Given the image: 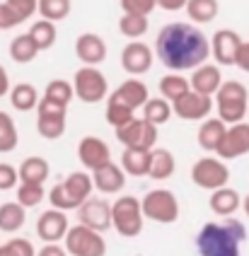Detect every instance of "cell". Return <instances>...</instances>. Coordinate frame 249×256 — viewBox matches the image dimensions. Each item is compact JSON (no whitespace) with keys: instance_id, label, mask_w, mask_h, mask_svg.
<instances>
[{"instance_id":"cell-36","label":"cell","mask_w":249,"mask_h":256,"mask_svg":"<svg viewBox=\"0 0 249 256\" xmlns=\"http://www.w3.org/2000/svg\"><path fill=\"white\" fill-rule=\"evenodd\" d=\"M70 8H73L70 0H39L36 2V12L42 14V20L54 22V24L66 20L70 14Z\"/></svg>"},{"instance_id":"cell-27","label":"cell","mask_w":249,"mask_h":256,"mask_svg":"<svg viewBox=\"0 0 249 256\" xmlns=\"http://www.w3.org/2000/svg\"><path fill=\"white\" fill-rule=\"evenodd\" d=\"M17 174H20V182H24V184H42L48 179V174H51V167H48V162H46L44 157L34 155V157H27L20 167H17Z\"/></svg>"},{"instance_id":"cell-5","label":"cell","mask_w":249,"mask_h":256,"mask_svg":"<svg viewBox=\"0 0 249 256\" xmlns=\"http://www.w3.org/2000/svg\"><path fill=\"white\" fill-rule=\"evenodd\" d=\"M112 225L126 240L138 237L143 232V225H146L140 198H136V196H118L112 203Z\"/></svg>"},{"instance_id":"cell-1","label":"cell","mask_w":249,"mask_h":256,"mask_svg":"<svg viewBox=\"0 0 249 256\" xmlns=\"http://www.w3.org/2000/svg\"><path fill=\"white\" fill-rule=\"evenodd\" d=\"M155 56L170 72H184L204 66L210 56V42L189 22H172L158 32Z\"/></svg>"},{"instance_id":"cell-14","label":"cell","mask_w":249,"mask_h":256,"mask_svg":"<svg viewBox=\"0 0 249 256\" xmlns=\"http://www.w3.org/2000/svg\"><path fill=\"white\" fill-rule=\"evenodd\" d=\"M242 44V36L234 29H218L210 36V56L216 58V66H234Z\"/></svg>"},{"instance_id":"cell-2","label":"cell","mask_w":249,"mask_h":256,"mask_svg":"<svg viewBox=\"0 0 249 256\" xmlns=\"http://www.w3.org/2000/svg\"><path fill=\"white\" fill-rule=\"evenodd\" d=\"M247 240V230L237 218H222V222H206L196 234L198 256H240V244Z\"/></svg>"},{"instance_id":"cell-46","label":"cell","mask_w":249,"mask_h":256,"mask_svg":"<svg viewBox=\"0 0 249 256\" xmlns=\"http://www.w3.org/2000/svg\"><path fill=\"white\" fill-rule=\"evenodd\" d=\"M234 66H237L242 72H249V42H244L242 46H240V54H237Z\"/></svg>"},{"instance_id":"cell-52","label":"cell","mask_w":249,"mask_h":256,"mask_svg":"<svg viewBox=\"0 0 249 256\" xmlns=\"http://www.w3.org/2000/svg\"><path fill=\"white\" fill-rule=\"evenodd\" d=\"M0 234H2V232H0Z\"/></svg>"},{"instance_id":"cell-23","label":"cell","mask_w":249,"mask_h":256,"mask_svg":"<svg viewBox=\"0 0 249 256\" xmlns=\"http://www.w3.org/2000/svg\"><path fill=\"white\" fill-rule=\"evenodd\" d=\"M208 206H210V210L218 215V218H232L242 208V196L234 188H230V186H222V188L210 191Z\"/></svg>"},{"instance_id":"cell-39","label":"cell","mask_w":249,"mask_h":256,"mask_svg":"<svg viewBox=\"0 0 249 256\" xmlns=\"http://www.w3.org/2000/svg\"><path fill=\"white\" fill-rule=\"evenodd\" d=\"M73 85L68 82V80H51L48 85H46L44 90V97L51 102H56V104H60V106H68L70 102H73Z\"/></svg>"},{"instance_id":"cell-32","label":"cell","mask_w":249,"mask_h":256,"mask_svg":"<svg viewBox=\"0 0 249 256\" xmlns=\"http://www.w3.org/2000/svg\"><path fill=\"white\" fill-rule=\"evenodd\" d=\"M27 34L32 36V42L36 44L39 51H48V48L56 44V39H58V29H56V24H54V22H46V20H36V22L30 27Z\"/></svg>"},{"instance_id":"cell-43","label":"cell","mask_w":249,"mask_h":256,"mask_svg":"<svg viewBox=\"0 0 249 256\" xmlns=\"http://www.w3.org/2000/svg\"><path fill=\"white\" fill-rule=\"evenodd\" d=\"M5 246H8L10 256H36L34 244L30 240H24V237H12L10 242H5Z\"/></svg>"},{"instance_id":"cell-49","label":"cell","mask_w":249,"mask_h":256,"mask_svg":"<svg viewBox=\"0 0 249 256\" xmlns=\"http://www.w3.org/2000/svg\"><path fill=\"white\" fill-rule=\"evenodd\" d=\"M10 75H8V70L0 66V100L5 97V94H10Z\"/></svg>"},{"instance_id":"cell-19","label":"cell","mask_w":249,"mask_h":256,"mask_svg":"<svg viewBox=\"0 0 249 256\" xmlns=\"http://www.w3.org/2000/svg\"><path fill=\"white\" fill-rule=\"evenodd\" d=\"M222 82H225L222 80V70H220V66H216V63H204V66L194 68L189 78L191 92H198L204 97H216V92L220 90Z\"/></svg>"},{"instance_id":"cell-17","label":"cell","mask_w":249,"mask_h":256,"mask_svg":"<svg viewBox=\"0 0 249 256\" xmlns=\"http://www.w3.org/2000/svg\"><path fill=\"white\" fill-rule=\"evenodd\" d=\"M78 160L82 162V167L88 172H94L104 167L106 162H112V150H109V145L102 138L85 136L82 140L78 142Z\"/></svg>"},{"instance_id":"cell-4","label":"cell","mask_w":249,"mask_h":256,"mask_svg":"<svg viewBox=\"0 0 249 256\" xmlns=\"http://www.w3.org/2000/svg\"><path fill=\"white\" fill-rule=\"evenodd\" d=\"M247 102H249V90L237 80H228L222 82L220 90L216 92V109H218V118L225 126H232L244 121L247 116Z\"/></svg>"},{"instance_id":"cell-50","label":"cell","mask_w":249,"mask_h":256,"mask_svg":"<svg viewBox=\"0 0 249 256\" xmlns=\"http://www.w3.org/2000/svg\"><path fill=\"white\" fill-rule=\"evenodd\" d=\"M242 210H244V215L249 218V194L244 196V198H242Z\"/></svg>"},{"instance_id":"cell-12","label":"cell","mask_w":249,"mask_h":256,"mask_svg":"<svg viewBox=\"0 0 249 256\" xmlns=\"http://www.w3.org/2000/svg\"><path fill=\"white\" fill-rule=\"evenodd\" d=\"M78 220H80V225L94 230V232H106L112 228V203L106 198H92L90 196L78 208Z\"/></svg>"},{"instance_id":"cell-35","label":"cell","mask_w":249,"mask_h":256,"mask_svg":"<svg viewBox=\"0 0 249 256\" xmlns=\"http://www.w3.org/2000/svg\"><path fill=\"white\" fill-rule=\"evenodd\" d=\"M20 142V133H17L15 118L0 109V155H8L12 152Z\"/></svg>"},{"instance_id":"cell-29","label":"cell","mask_w":249,"mask_h":256,"mask_svg":"<svg viewBox=\"0 0 249 256\" xmlns=\"http://www.w3.org/2000/svg\"><path fill=\"white\" fill-rule=\"evenodd\" d=\"M189 78H184L182 72H167L160 78V97L167 100L170 104H174L176 100H182L189 92Z\"/></svg>"},{"instance_id":"cell-28","label":"cell","mask_w":249,"mask_h":256,"mask_svg":"<svg viewBox=\"0 0 249 256\" xmlns=\"http://www.w3.org/2000/svg\"><path fill=\"white\" fill-rule=\"evenodd\" d=\"M148 167H150V150L124 148L121 170H124L126 176H148Z\"/></svg>"},{"instance_id":"cell-44","label":"cell","mask_w":249,"mask_h":256,"mask_svg":"<svg viewBox=\"0 0 249 256\" xmlns=\"http://www.w3.org/2000/svg\"><path fill=\"white\" fill-rule=\"evenodd\" d=\"M20 184V174L12 164L8 162H0V191H10Z\"/></svg>"},{"instance_id":"cell-6","label":"cell","mask_w":249,"mask_h":256,"mask_svg":"<svg viewBox=\"0 0 249 256\" xmlns=\"http://www.w3.org/2000/svg\"><path fill=\"white\" fill-rule=\"evenodd\" d=\"M143 218L158 225H172L179 220V200L170 188H152L140 198Z\"/></svg>"},{"instance_id":"cell-9","label":"cell","mask_w":249,"mask_h":256,"mask_svg":"<svg viewBox=\"0 0 249 256\" xmlns=\"http://www.w3.org/2000/svg\"><path fill=\"white\" fill-rule=\"evenodd\" d=\"M191 182L198 186V188L216 191V188L228 186V182H230V170H228V164H225L220 157L206 155L194 162V167H191Z\"/></svg>"},{"instance_id":"cell-24","label":"cell","mask_w":249,"mask_h":256,"mask_svg":"<svg viewBox=\"0 0 249 256\" xmlns=\"http://www.w3.org/2000/svg\"><path fill=\"white\" fill-rule=\"evenodd\" d=\"M225 124L220 121V118H204L201 121V126H198V133H196V140H198V148L206 150L208 155L213 152H218L220 142H222V136H225Z\"/></svg>"},{"instance_id":"cell-42","label":"cell","mask_w":249,"mask_h":256,"mask_svg":"<svg viewBox=\"0 0 249 256\" xmlns=\"http://www.w3.org/2000/svg\"><path fill=\"white\" fill-rule=\"evenodd\" d=\"M36 2L39 0H5V5L17 14L20 22H27L32 14L36 12Z\"/></svg>"},{"instance_id":"cell-13","label":"cell","mask_w":249,"mask_h":256,"mask_svg":"<svg viewBox=\"0 0 249 256\" xmlns=\"http://www.w3.org/2000/svg\"><path fill=\"white\" fill-rule=\"evenodd\" d=\"M249 152V124L247 121H240L232 126L225 128V136L220 142L216 157H220L222 162L225 160H237V157L247 155Z\"/></svg>"},{"instance_id":"cell-38","label":"cell","mask_w":249,"mask_h":256,"mask_svg":"<svg viewBox=\"0 0 249 256\" xmlns=\"http://www.w3.org/2000/svg\"><path fill=\"white\" fill-rule=\"evenodd\" d=\"M104 118H106L109 126H114V130H116V128L126 126L128 121H133V118H136V112H131L128 106H124V104H118V102H114V100H106Z\"/></svg>"},{"instance_id":"cell-15","label":"cell","mask_w":249,"mask_h":256,"mask_svg":"<svg viewBox=\"0 0 249 256\" xmlns=\"http://www.w3.org/2000/svg\"><path fill=\"white\" fill-rule=\"evenodd\" d=\"M213 97H204L198 92H186L182 100H176L172 104V114L179 116L182 121H204L213 112Z\"/></svg>"},{"instance_id":"cell-18","label":"cell","mask_w":249,"mask_h":256,"mask_svg":"<svg viewBox=\"0 0 249 256\" xmlns=\"http://www.w3.org/2000/svg\"><path fill=\"white\" fill-rule=\"evenodd\" d=\"M152 51H150V46L143 42H131L124 46V51H121V68L128 72L131 78H138V75H143L152 68Z\"/></svg>"},{"instance_id":"cell-34","label":"cell","mask_w":249,"mask_h":256,"mask_svg":"<svg viewBox=\"0 0 249 256\" xmlns=\"http://www.w3.org/2000/svg\"><path fill=\"white\" fill-rule=\"evenodd\" d=\"M36 56H39V48H36V44L32 42L30 34H20V36H15L10 42V58L15 63L24 66V63H32Z\"/></svg>"},{"instance_id":"cell-26","label":"cell","mask_w":249,"mask_h":256,"mask_svg":"<svg viewBox=\"0 0 249 256\" xmlns=\"http://www.w3.org/2000/svg\"><path fill=\"white\" fill-rule=\"evenodd\" d=\"M24 222H27V208H22L17 200L0 203V232L15 234L24 228Z\"/></svg>"},{"instance_id":"cell-45","label":"cell","mask_w":249,"mask_h":256,"mask_svg":"<svg viewBox=\"0 0 249 256\" xmlns=\"http://www.w3.org/2000/svg\"><path fill=\"white\" fill-rule=\"evenodd\" d=\"M17 24H22L20 20H17V14L5 5V2H0V32H8V29L17 27Z\"/></svg>"},{"instance_id":"cell-22","label":"cell","mask_w":249,"mask_h":256,"mask_svg":"<svg viewBox=\"0 0 249 256\" xmlns=\"http://www.w3.org/2000/svg\"><path fill=\"white\" fill-rule=\"evenodd\" d=\"M109 100L128 106L131 112H138V109H143V104L150 100V92H148L146 82H140L138 78H128L126 82H121V85L109 94Z\"/></svg>"},{"instance_id":"cell-47","label":"cell","mask_w":249,"mask_h":256,"mask_svg":"<svg viewBox=\"0 0 249 256\" xmlns=\"http://www.w3.org/2000/svg\"><path fill=\"white\" fill-rule=\"evenodd\" d=\"M36 256H68V252H66V246H60V244H44V246L36 252Z\"/></svg>"},{"instance_id":"cell-25","label":"cell","mask_w":249,"mask_h":256,"mask_svg":"<svg viewBox=\"0 0 249 256\" xmlns=\"http://www.w3.org/2000/svg\"><path fill=\"white\" fill-rule=\"evenodd\" d=\"M176 170V160L170 150H162V148H152L150 150V167H148V176L155 179V182H164L170 179Z\"/></svg>"},{"instance_id":"cell-21","label":"cell","mask_w":249,"mask_h":256,"mask_svg":"<svg viewBox=\"0 0 249 256\" xmlns=\"http://www.w3.org/2000/svg\"><path fill=\"white\" fill-rule=\"evenodd\" d=\"M92 186L104 194V196H116L124 191L126 186V174L121 170V164H114V162H106L104 167L92 172Z\"/></svg>"},{"instance_id":"cell-30","label":"cell","mask_w":249,"mask_h":256,"mask_svg":"<svg viewBox=\"0 0 249 256\" xmlns=\"http://www.w3.org/2000/svg\"><path fill=\"white\" fill-rule=\"evenodd\" d=\"M10 104L15 106L17 112H32V109H36V104H39V92H36V87L32 85V82H17L15 87H10Z\"/></svg>"},{"instance_id":"cell-31","label":"cell","mask_w":249,"mask_h":256,"mask_svg":"<svg viewBox=\"0 0 249 256\" xmlns=\"http://www.w3.org/2000/svg\"><path fill=\"white\" fill-rule=\"evenodd\" d=\"M184 10H186L191 22H196V24H208V22H213V20L218 17L220 2L218 0H186Z\"/></svg>"},{"instance_id":"cell-8","label":"cell","mask_w":249,"mask_h":256,"mask_svg":"<svg viewBox=\"0 0 249 256\" xmlns=\"http://www.w3.org/2000/svg\"><path fill=\"white\" fill-rule=\"evenodd\" d=\"M63 246L68 256H106V242L102 232H94L80 222L68 228L63 237Z\"/></svg>"},{"instance_id":"cell-37","label":"cell","mask_w":249,"mask_h":256,"mask_svg":"<svg viewBox=\"0 0 249 256\" xmlns=\"http://www.w3.org/2000/svg\"><path fill=\"white\" fill-rule=\"evenodd\" d=\"M118 32L128 42H140V36L148 32V17H143V14H121Z\"/></svg>"},{"instance_id":"cell-33","label":"cell","mask_w":249,"mask_h":256,"mask_svg":"<svg viewBox=\"0 0 249 256\" xmlns=\"http://www.w3.org/2000/svg\"><path fill=\"white\" fill-rule=\"evenodd\" d=\"M172 116V104L162 97H150V100L143 104V118L150 121L152 126H162L167 124Z\"/></svg>"},{"instance_id":"cell-10","label":"cell","mask_w":249,"mask_h":256,"mask_svg":"<svg viewBox=\"0 0 249 256\" xmlns=\"http://www.w3.org/2000/svg\"><path fill=\"white\" fill-rule=\"evenodd\" d=\"M66 116L68 106H60L56 102L42 97L36 104V130L44 140H58L66 133Z\"/></svg>"},{"instance_id":"cell-16","label":"cell","mask_w":249,"mask_h":256,"mask_svg":"<svg viewBox=\"0 0 249 256\" xmlns=\"http://www.w3.org/2000/svg\"><path fill=\"white\" fill-rule=\"evenodd\" d=\"M68 228H70L68 215L63 210H56V208L44 210L39 215V220H36V234H39V240L44 244H60Z\"/></svg>"},{"instance_id":"cell-41","label":"cell","mask_w":249,"mask_h":256,"mask_svg":"<svg viewBox=\"0 0 249 256\" xmlns=\"http://www.w3.org/2000/svg\"><path fill=\"white\" fill-rule=\"evenodd\" d=\"M158 8V0H121V10L124 14H152V10Z\"/></svg>"},{"instance_id":"cell-7","label":"cell","mask_w":249,"mask_h":256,"mask_svg":"<svg viewBox=\"0 0 249 256\" xmlns=\"http://www.w3.org/2000/svg\"><path fill=\"white\" fill-rule=\"evenodd\" d=\"M73 92L75 97L85 104H97L109 97V82L106 75L100 68L92 66H82L80 70L73 75Z\"/></svg>"},{"instance_id":"cell-3","label":"cell","mask_w":249,"mask_h":256,"mask_svg":"<svg viewBox=\"0 0 249 256\" xmlns=\"http://www.w3.org/2000/svg\"><path fill=\"white\" fill-rule=\"evenodd\" d=\"M92 196V174L90 172H70L60 184L48 191L51 208L56 210H78L85 200Z\"/></svg>"},{"instance_id":"cell-48","label":"cell","mask_w":249,"mask_h":256,"mask_svg":"<svg viewBox=\"0 0 249 256\" xmlns=\"http://www.w3.org/2000/svg\"><path fill=\"white\" fill-rule=\"evenodd\" d=\"M186 0H158V8L167 10V12H176V10H184Z\"/></svg>"},{"instance_id":"cell-20","label":"cell","mask_w":249,"mask_h":256,"mask_svg":"<svg viewBox=\"0 0 249 256\" xmlns=\"http://www.w3.org/2000/svg\"><path fill=\"white\" fill-rule=\"evenodd\" d=\"M75 56L80 58L85 66L97 68L106 58V42L94 32H85L75 39Z\"/></svg>"},{"instance_id":"cell-40","label":"cell","mask_w":249,"mask_h":256,"mask_svg":"<svg viewBox=\"0 0 249 256\" xmlns=\"http://www.w3.org/2000/svg\"><path fill=\"white\" fill-rule=\"evenodd\" d=\"M44 196L46 191L42 184H24V182L17 184V203L22 208H36L44 200Z\"/></svg>"},{"instance_id":"cell-11","label":"cell","mask_w":249,"mask_h":256,"mask_svg":"<svg viewBox=\"0 0 249 256\" xmlns=\"http://www.w3.org/2000/svg\"><path fill=\"white\" fill-rule=\"evenodd\" d=\"M116 140L124 148H138V150H152L158 142V126H152L146 118H133L126 126L116 128Z\"/></svg>"},{"instance_id":"cell-51","label":"cell","mask_w":249,"mask_h":256,"mask_svg":"<svg viewBox=\"0 0 249 256\" xmlns=\"http://www.w3.org/2000/svg\"><path fill=\"white\" fill-rule=\"evenodd\" d=\"M0 256H10V252H8V246H5V244H0Z\"/></svg>"}]
</instances>
